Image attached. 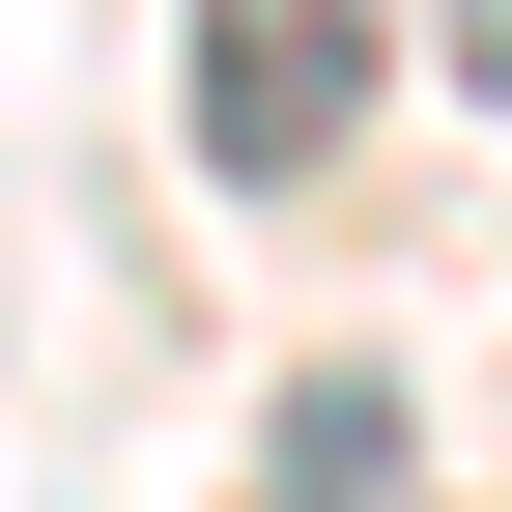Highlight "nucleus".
<instances>
[{
	"label": "nucleus",
	"mask_w": 512,
	"mask_h": 512,
	"mask_svg": "<svg viewBox=\"0 0 512 512\" xmlns=\"http://www.w3.org/2000/svg\"><path fill=\"white\" fill-rule=\"evenodd\" d=\"M399 86V0H200V171L228 200H313Z\"/></svg>",
	"instance_id": "nucleus-1"
},
{
	"label": "nucleus",
	"mask_w": 512,
	"mask_h": 512,
	"mask_svg": "<svg viewBox=\"0 0 512 512\" xmlns=\"http://www.w3.org/2000/svg\"><path fill=\"white\" fill-rule=\"evenodd\" d=\"M256 512H399V370H313L285 456H256Z\"/></svg>",
	"instance_id": "nucleus-2"
},
{
	"label": "nucleus",
	"mask_w": 512,
	"mask_h": 512,
	"mask_svg": "<svg viewBox=\"0 0 512 512\" xmlns=\"http://www.w3.org/2000/svg\"><path fill=\"white\" fill-rule=\"evenodd\" d=\"M456 57H484V86H512V0H456Z\"/></svg>",
	"instance_id": "nucleus-3"
}]
</instances>
